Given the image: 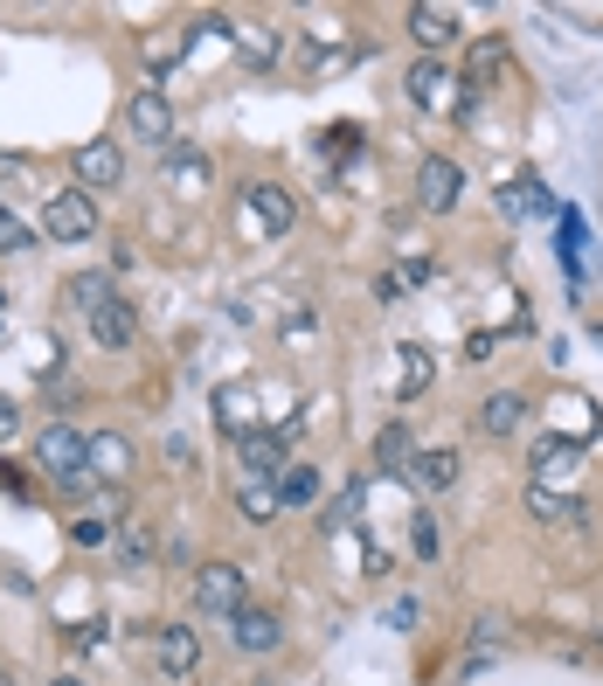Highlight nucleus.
Listing matches in <instances>:
<instances>
[{
	"label": "nucleus",
	"mask_w": 603,
	"mask_h": 686,
	"mask_svg": "<svg viewBox=\"0 0 603 686\" xmlns=\"http://www.w3.org/2000/svg\"><path fill=\"white\" fill-rule=\"evenodd\" d=\"M35 465H42V479L63 492V500H77V492H90V471H84V437L70 424H49L42 437H35Z\"/></svg>",
	"instance_id": "obj_1"
},
{
	"label": "nucleus",
	"mask_w": 603,
	"mask_h": 686,
	"mask_svg": "<svg viewBox=\"0 0 603 686\" xmlns=\"http://www.w3.org/2000/svg\"><path fill=\"white\" fill-rule=\"evenodd\" d=\"M409 98L423 111H451V119H458V111L472 105V90H465V76L451 70L444 56H417V63H409Z\"/></svg>",
	"instance_id": "obj_2"
},
{
	"label": "nucleus",
	"mask_w": 603,
	"mask_h": 686,
	"mask_svg": "<svg viewBox=\"0 0 603 686\" xmlns=\"http://www.w3.org/2000/svg\"><path fill=\"white\" fill-rule=\"evenodd\" d=\"M42 236H49V243H84V236H98V201H90L84 187L49 195V201H42Z\"/></svg>",
	"instance_id": "obj_3"
},
{
	"label": "nucleus",
	"mask_w": 603,
	"mask_h": 686,
	"mask_svg": "<svg viewBox=\"0 0 603 686\" xmlns=\"http://www.w3.org/2000/svg\"><path fill=\"white\" fill-rule=\"evenodd\" d=\"M306 430V424H263V430H250V437H236V457H243V471L250 479H278V471L292 465V437Z\"/></svg>",
	"instance_id": "obj_4"
},
{
	"label": "nucleus",
	"mask_w": 603,
	"mask_h": 686,
	"mask_svg": "<svg viewBox=\"0 0 603 686\" xmlns=\"http://www.w3.org/2000/svg\"><path fill=\"white\" fill-rule=\"evenodd\" d=\"M125 125H132V139H146V146H174V98H167L160 84H146V90H132V105H125Z\"/></svg>",
	"instance_id": "obj_5"
},
{
	"label": "nucleus",
	"mask_w": 603,
	"mask_h": 686,
	"mask_svg": "<svg viewBox=\"0 0 603 686\" xmlns=\"http://www.w3.org/2000/svg\"><path fill=\"white\" fill-rule=\"evenodd\" d=\"M195 610L201 617H236L243 610V568L236 562H201L195 568Z\"/></svg>",
	"instance_id": "obj_6"
},
{
	"label": "nucleus",
	"mask_w": 603,
	"mask_h": 686,
	"mask_svg": "<svg viewBox=\"0 0 603 686\" xmlns=\"http://www.w3.org/2000/svg\"><path fill=\"white\" fill-rule=\"evenodd\" d=\"M132 444L119 430H98V437H84V471H90V486H125L132 479Z\"/></svg>",
	"instance_id": "obj_7"
},
{
	"label": "nucleus",
	"mask_w": 603,
	"mask_h": 686,
	"mask_svg": "<svg viewBox=\"0 0 603 686\" xmlns=\"http://www.w3.org/2000/svg\"><path fill=\"white\" fill-rule=\"evenodd\" d=\"M458 195H465V167L444 160V152H430V160L417 167V201L430 208V216H444V208H458Z\"/></svg>",
	"instance_id": "obj_8"
},
{
	"label": "nucleus",
	"mask_w": 603,
	"mask_h": 686,
	"mask_svg": "<svg viewBox=\"0 0 603 686\" xmlns=\"http://www.w3.org/2000/svg\"><path fill=\"white\" fill-rule=\"evenodd\" d=\"M527 471H534V486H562V479H576L582 471V437H541L534 457H527Z\"/></svg>",
	"instance_id": "obj_9"
},
{
	"label": "nucleus",
	"mask_w": 603,
	"mask_h": 686,
	"mask_svg": "<svg viewBox=\"0 0 603 686\" xmlns=\"http://www.w3.org/2000/svg\"><path fill=\"white\" fill-rule=\"evenodd\" d=\"M409 35H417L423 56H444L465 42V14L458 8H409Z\"/></svg>",
	"instance_id": "obj_10"
},
{
	"label": "nucleus",
	"mask_w": 603,
	"mask_h": 686,
	"mask_svg": "<svg viewBox=\"0 0 603 686\" xmlns=\"http://www.w3.org/2000/svg\"><path fill=\"white\" fill-rule=\"evenodd\" d=\"M230 645H236V652H250V659H263V652H278V645H285V624H278L271 610L243 603L236 617H230Z\"/></svg>",
	"instance_id": "obj_11"
},
{
	"label": "nucleus",
	"mask_w": 603,
	"mask_h": 686,
	"mask_svg": "<svg viewBox=\"0 0 603 686\" xmlns=\"http://www.w3.org/2000/svg\"><path fill=\"white\" fill-rule=\"evenodd\" d=\"M243 208H250V222L271 229V236H285V229L298 222V201L278 181H250V187H243Z\"/></svg>",
	"instance_id": "obj_12"
},
{
	"label": "nucleus",
	"mask_w": 603,
	"mask_h": 686,
	"mask_svg": "<svg viewBox=\"0 0 603 686\" xmlns=\"http://www.w3.org/2000/svg\"><path fill=\"white\" fill-rule=\"evenodd\" d=\"M77 181H84V195L119 187V181H125V152L111 146V139H84V146H77Z\"/></svg>",
	"instance_id": "obj_13"
},
{
	"label": "nucleus",
	"mask_w": 603,
	"mask_h": 686,
	"mask_svg": "<svg viewBox=\"0 0 603 686\" xmlns=\"http://www.w3.org/2000/svg\"><path fill=\"white\" fill-rule=\"evenodd\" d=\"M111 555H119V568H125V576H146V568L160 562L153 527H146V520H119V527H111Z\"/></svg>",
	"instance_id": "obj_14"
},
{
	"label": "nucleus",
	"mask_w": 603,
	"mask_h": 686,
	"mask_svg": "<svg viewBox=\"0 0 603 686\" xmlns=\"http://www.w3.org/2000/svg\"><path fill=\"white\" fill-rule=\"evenodd\" d=\"M520 424H527V395L500 389V395H485V403H479V437H493V444H506Z\"/></svg>",
	"instance_id": "obj_15"
},
{
	"label": "nucleus",
	"mask_w": 603,
	"mask_h": 686,
	"mask_svg": "<svg viewBox=\"0 0 603 686\" xmlns=\"http://www.w3.org/2000/svg\"><path fill=\"white\" fill-rule=\"evenodd\" d=\"M527 513L541 527H590V506L569 500V492H549V486H527Z\"/></svg>",
	"instance_id": "obj_16"
},
{
	"label": "nucleus",
	"mask_w": 603,
	"mask_h": 686,
	"mask_svg": "<svg viewBox=\"0 0 603 686\" xmlns=\"http://www.w3.org/2000/svg\"><path fill=\"white\" fill-rule=\"evenodd\" d=\"M153 659H160V673H195L201 665V638H195V624H167L160 632V645H153Z\"/></svg>",
	"instance_id": "obj_17"
},
{
	"label": "nucleus",
	"mask_w": 603,
	"mask_h": 686,
	"mask_svg": "<svg viewBox=\"0 0 603 686\" xmlns=\"http://www.w3.org/2000/svg\"><path fill=\"white\" fill-rule=\"evenodd\" d=\"M458 471H465V457L451 451V444L409 457V479H417V492H451V486H458Z\"/></svg>",
	"instance_id": "obj_18"
},
{
	"label": "nucleus",
	"mask_w": 603,
	"mask_h": 686,
	"mask_svg": "<svg viewBox=\"0 0 603 686\" xmlns=\"http://www.w3.org/2000/svg\"><path fill=\"white\" fill-rule=\"evenodd\" d=\"M90 340H98L104 354H111V347H132V340H139V319H132V305H125V298L98 305V313H90Z\"/></svg>",
	"instance_id": "obj_19"
},
{
	"label": "nucleus",
	"mask_w": 603,
	"mask_h": 686,
	"mask_svg": "<svg viewBox=\"0 0 603 686\" xmlns=\"http://www.w3.org/2000/svg\"><path fill=\"white\" fill-rule=\"evenodd\" d=\"M409 457H417V437H409L403 416H389L382 437H374V471H409Z\"/></svg>",
	"instance_id": "obj_20"
},
{
	"label": "nucleus",
	"mask_w": 603,
	"mask_h": 686,
	"mask_svg": "<svg viewBox=\"0 0 603 686\" xmlns=\"http://www.w3.org/2000/svg\"><path fill=\"white\" fill-rule=\"evenodd\" d=\"M111 298H119V292H111V271H77V278H70L63 284V305H70V313H98V305H111Z\"/></svg>",
	"instance_id": "obj_21"
},
{
	"label": "nucleus",
	"mask_w": 603,
	"mask_h": 686,
	"mask_svg": "<svg viewBox=\"0 0 603 686\" xmlns=\"http://www.w3.org/2000/svg\"><path fill=\"white\" fill-rule=\"evenodd\" d=\"M319 492H327L319 465H285V479H278V506H319Z\"/></svg>",
	"instance_id": "obj_22"
},
{
	"label": "nucleus",
	"mask_w": 603,
	"mask_h": 686,
	"mask_svg": "<svg viewBox=\"0 0 603 686\" xmlns=\"http://www.w3.org/2000/svg\"><path fill=\"white\" fill-rule=\"evenodd\" d=\"M395 360H403V395H423V389H430V375H438V360H430V347H417V340H409V347L395 354Z\"/></svg>",
	"instance_id": "obj_23"
},
{
	"label": "nucleus",
	"mask_w": 603,
	"mask_h": 686,
	"mask_svg": "<svg viewBox=\"0 0 603 686\" xmlns=\"http://www.w3.org/2000/svg\"><path fill=\"white\" fill-rule=\"evenodd\" d=\"M236 506L250 513V520H278V513H285V506H278V479H250L236 492Z\"/></svg>",
	"instance_id": "obj_24"
},
{
	"label": "nucleus",
	"mask_w": 603,
	"mask_h": 686,
	"mask_svg": "<svg viewBox=\"0 0 603 686\" xmlns=\"http://www.w3.org/2000/svg\"><path fill=\"white\" fill-rule=\"evenodd\" d=\"M167 167H174L181 195H201V181H209V167H201V152H187V146L174 139V146H167Z\"/></svg>",
	"instance_id": "obj_25"
},
{
	"label": "nucleus",
	"mask_w": 603,
	"mask_h": 686,
	"mask_svg": "<svg viewBox=\"0 0 603 686\" xmlns=\"http://www.w3.org/2000/svg\"><path fill=\"white\" fill-rule=\"evenodd\" d=\"M500 63H506V42H479V49H472V70H458L465 90H485V76H493Z\"/></svg>",
	"instance_id": "obj_26"
},
{
	"label": "nucleus",
	"mask_w": 603,
	"mask_h": 686,
	"mask_svg": "<svg viewBox=\"0 0 603 686\" xmlns=\"http://www.w3.org/2000/svg\"><path fill=\"white\" fill-rule=\"evenodd\" d=\"M22 250H35V229L14 208H0V257H22Z\"/></svg>",
	"instance_id": "obj_27"
},
{
	"label": "nucleus",
	"mask_w": 603,
	"mask_h": 686,
	"mask_svg": "<svg viewBox=\"0 0 603 686\" xmlns=\"http://www.w3.org/2000/svg\"><path fill=\"white\" fill-rule=\"evenodd\" d=\"M409 548H417V562H438V520H430V513H417V520H409Z\"/></svg>",
	"instance_id": "obj_28"
},
{
	"label": "nucleus",
	"mask_w": 603,
	"mask_h": 686,
	"mask_svg": "<svg viewBox=\"0 0 603 686\" xmlns=\"http://www.w3.org/2000/svg\"><path fill=\"white\" fill-rule=\"evenodd\" d=\"M243 49H250V70H263L278 56V28H243Z\"/></svg>",
	"instance_id": "obj_29"
},
{
	"label": "nucleus",
	"mask_w": 603,
	"mask_h": 686,
	"mask_svg": "<svg viewBox=\"0 0 603 686\" xmlns=\"http://www.w3.org/2000/svg\"><path fill=\"white\" fill-rule=\"evenodd\" d=\"M70 534H77V548H104V541H111V527H104V520H77Z\"/></svg>",
	"instance_id": "obj_30"
},
{
	"label": "nucleus",
	"mask_w": 603,
	"mask_h": 686,
	"mask_svg": "<svg viewBox=\"0 0 603 686\" xmlns=\"http://www.w3.org/2000/svg\"><path fill=\"white\" fill-rule=\"evenodd\" d=\"M354 146H361V132H354V125H333V132H327V152H341V160H347Z\"/></svg>",
	"instance_id": "obj_31"
},
{
	"label": "nucleus",
	"mask_w": 603,
	"mask_h": 686,
	"mask_svg": "<svg viewBox=\"0 0 603 686\" xmlns=\"http://www.w3.org/2000/svg\"><path fill=\"white\" fill-rule=\"evenodd\" d=\"M374 298H382V305H403V278L382 271V278H374Z\"/></svg>",
	"instance_id": "obj_32"
},
{
	"label": "nucleus",
	"mask_w": 603,
	"mask_h": 686,
	"mask_svg": "<svg viewBox=\"0 0 603 686\" xmlns=\"http://www.w3.org/2000/svg\"><path fill=\"white\" fill-rule=\"evenodd\" d=\"M430 278H438V271H430V257H409L403 264V284H430Z\"/></svg>",
	"instance_id": "obj_33"
},
{
	"label": "nucleus",
	"mask_w": 603,
	"mask_h": 686,
	"mask_svg": "<svg viewBox=\"0 0 603 686\" xmlns=\"http://www.w3.org/2000/svg\"><path fill=\"white\" fill-rule=\"evenodd\" d=\"M49 686H84V679H49Z\"/></svg>",
	"instance_id": "obj_34"
},
{
	"label": "nucleus",
	"mask_w": 603,
	"mask_h": 686,
	"mask_svg": "<svg viewBox=\"0 0 603 686\" xmlns=\"http://www.w3.org/2000/svg\"><path fill=\"white\" fill-rule=\"evenodd\" d=\"M0 686H8V673H0Z\"/></svg>",
	"instance_id": "obj_35"
}]
</instances>
